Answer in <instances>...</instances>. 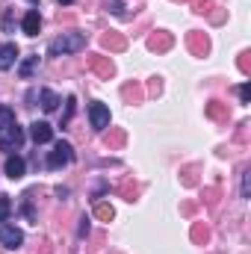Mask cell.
<instances>
[{
    "label": "cell",
    "mask_w": 251,
    "mask_h": 254,
    "mask_svg": "<svg viewBox=\"0 0 251 254\" xmlns=\"http://www.w3.org/2000/svg\"><path fill=\"white\" fill-rule=\"evenodd\" d=\"M3 169H6V175H9L12 181H18V178H24V169H27V163H24V160H21L18 154H9V157H6V166H3Z\"/></svg>",
    "instance_id": "8"
},
{
    "label": "cell",
    "mask_w": 251,
    "mask_h": 254,
    "mask_svg": "<svg viewBox=\"0 0 251 254\" xmlns=\"http://www.w3.org/2000/svg\"><path fill=\"white\" fill-rule=\"evenodd\" d=\"M249 192H251V175L246 172L243 175V198H249Z\"/></svg>",
    "instance_id": "21"
},
{
    "label": "cell",
    "mask_w": 251,
    "mask_h": 254,
    "mask_svg": "<svg viewBox=\"0 0 251 254\" xmlns=\"http://www.w3.org/2000/svg\"><path fill=\"white\" fill-rule=\"evenodd\" d=\"M207 113H210V116H213V119H219V116H225V110H222V107H219V104H216V101H213V104H210V110H207Z\"/></svg>",
    "instance_id": "22"
},
{
    "label": "cell",
    "mask_w": 251,
    "mask_h": 254,
    "mask_svg": "<svg viewBox=\"0 0 251 254\" xmlns=\"http://www.w3.org/2000/svg\"><path fill=\"white\" fill-rule=\"evenodd\" d=\"M192 48H195L198 54H204V51H207V39H198V36H192Z\"/></svg>",
    "instance_id": "20"
},
{
    "label": "cell",
    "mask_w": 251,
    "mask_h": 254,
    "mask_svg": "<svg viewBox=\"0 0 251 254\" xmlns=\"http://www.w3.org/2000/svg\"><path fill=\"white\" fill-rule=\"evenodd\" d=\"M110 6H113V12H116V15H122V12H125V9H122V3H119V0H110Z\"/></svg>",
    "instance_id": "24"
},
{
    "label": "cell",
    "mask_w": 251,
    "mask_h": 254,
    "mask_svg": "<svg viewBox=\"0 0 251 254\" xmlns=\"http://www.w3.org/2000/svg\"><path fill=\"white\" fill-rule=\"evenodd\" d=\"M240 101H243V104H249V101H251V86H249V83H243V86H240Z\"/></svg>",
    "instance_id": "19"
},
{
    "label": "cell",
    "mask_w": 251,
    "mask_h": 254,
    "mask_svg": "<svg viewBox=\"0 0 251 254\" xmlns=\"http://www.w3.org/2000/svg\"><path fill=\"white\" fill-rule=\"evenodd\" d=\"M30 3H39V0H30Z\"/></svg>",
    "instance_id": "27"
},
{
    "label": "cell",
    "mask_w": 251,
    "mask_h": 254,
    "mask_svg": "<svg viewBox=\"0 0 251 254\" xmlns=\"http://www.w3.org/2000/svg\"><path fill=\"white\" fill-rule=\"evenodd\" d=\"M15 60H18V45H3L0 48V71H9L12 65H15Z\"/></svg>",
    "instance_id": "9"
},
{
    "label": "cell",
    "mask_w": 251,
    "mask_h": 254,
    "mask_svg": "<svg viewBox=\"0 0 251 254\" xmlns=\"http://www.w3.org/2000/svg\"><path fill=\"white\" fill-rule=\"evenodd\" d=\"M148 48H151V51H169V48H172V36H166V33H157V36H151Z\"/></svg>",
    "instance_id": "11"
},
{
    "label": "cell",
    "mask_w": 251,
    "mask_h": 254,
    "mask_svg": "<svg viewBox=\"0 0 251 254\" xmlns=\"http://www.w3.org/2000/svg\"><path fill=\"white\" fill-rule=\"evenodd\" d=\"M71 160H74V148H71L65 139H60V142L54 145V151L48 154V169H63Z\"/></svg>",
    "instance_id": "2"
},
{
    "label": "cell",
    "mask_w": 251,
    "mask_h": 254,
    "mask_svg": "<svg viewBox=\"0 0 251 254\" xmlns=\"http://www.w3.org/2000/svg\"><path fill=\"white\" fill-rule=\"evenodd\" d=\"M21 30H24L27 36H39V30H42V15H39V9H30V12L24 15Z\"/></svg>",
    "instance_id": "7"
},
{
    "label": "cell",
    "mask_w": 251,
    "mask_h": 254,
    "mask_svg": "<svg viewBox=\"0 0 251 254\" xmlns=\"http://www.w3.org/2000/svg\"><path fill=\"white\" fill-rule=\"evenodd\" d=\"M101 42H104V48H110V51H125V45H127L119 33H107Z\"/></svg>",
    "instance_id": "13"
},
{
    "label": "cell",
    "mask_w": 251,
    "mask_h": 254,
    "mask_svg": "<svg viewBox=\"0 0 251 254\" xmlns=\"http://www.w3.org/2000/svg\"><path fill=\"white\" fill-rule=\"evenodd\" d=\"M9 125H15V113H12L9 107H0V133H3Z\"/></svg>",
    "instance_id": "15"
},
{
    "label": "cell",
    "mask_w": 251,
    "mask_h": 254,
    "mask_svg": "<svg viewBox=\"0 0 251 254\" xmlns=\"http://www.w3.org/2000/svg\"><path fill=\"white\" fill-rule=\"evenodd\" d=\"M21 243H24V234H21L15 225H0V246H6V249H21Z\"/></svg>",
    "instance_id": "5"
},
{
    "label": "cell",
    "mask_w": 251,
    "mask_h": 254,
    "mask_svg": "<svg viewBox=\"0 0 251 254\" xmlns=\"http://www.w3.org/2000/svg\"><path fill=\"white\" fill-rule=\"evenodd\" d=\"M9 213H12V201H9V195H0V222H6Z\"/></svg>",
    "instance_id": "17"
},
{
    "label": "cell",
    "mask_w": 251,
    "mask_h": 254,
    "mask_svg": "<svg viewBox=\"0 0 251 254\" xmlns=\"http://www.w3.org/2000/svg\"><path fill=\"white\" fill-rule=\"evenodd\" d=\"M95 216H98V219H104V222H110V219L116 216V210H113L110 204H95Z\"/></svg>",
    "instance_id": "16"
},
{
    "label": "cell",
    "mask_w": 251,
    "mask_h": 254,
    "mask_svg": "<svg viewBox=\"0 0 251 254\" xmlns=\"http://www.w3.org/2000/svg\"><path fill=\"white\" fill-rule=\"evenodd\" d=\"M57 104H60L57 92H51V89H42V110H45V113H54V110H57Z\"/></svg>",
    "instance_id": "12"
},
{
    "label": "cell",
    "mask_w": 251,
    "mask_h": 254,
    "mask_svg": "<svg viewBox=\"0 0 251 254\" xmlns=\"http://www.w3.org/2000/svg\"><path fill=\"white\" fill-rule=\"evenodd\" d=\"M36 65H39V57H30V60H24V65L18 68V74H21L24 80H30V77H33V71H36Z\"/></svg>",
    "instance_id": "14"
},
{
    "label": "cell",
    "mask_w": 251,
    "mask_h": 254,
    "mask_svg": "<svg viewBox=\"0 0 251 254\" xmlns=\"http://www.w3.org/2000/svg\"><path fill=\"white\" fill-rule=\"evenodd\" d=\"M30 136H33L36 145H48L54 139V127L48 125V122H33L30 125Z\"/></svg>",
    "instance_id": "6"
},
{
    "label": "cell",
    "mask_w": 251,
    "mask_h": 254,
    "mask_svg": "<svg viewBox=\"0 0 251 254\" xmlns=\"http://www.w3.org/2000/svg\"><path fill=\"white\" fill-rule=\"evenodd\" d=\"M24 145V127H18V122L15 125H9L3 133H0V151H18Z\"/></svg>",
    "instance_id": "3"
},
{
    "label": "cell",
    "mask_w": 251,
    "mask_h": 254,
    "mask_svg": "<svg viewBox=\"0 0 251 254\" xmlns=\"http://www.w3.org/2000/svg\"><path fill=\"white\" fill-rule=\"evenodd\" d=\"M89 65H92L101 77H107V80H110V77H113V71H116V68H113V63H110V60H104V57H92V60H89Z\"/></svg>",
    "instance_id": "10"
},
{
    "label": "cell",
    "mask_w": 251,
    "mask_h": 254,
    "mask_svg": "<svg viewBox=\"0 0 251 254\" xmlns=\"http://www.w3.org/2000/svg\"><path fill=\"white\" fill-rule=\"evenodd\" d=\"M71 116H74V98H68V101H65V119H63V125H68V122H71Z\"/></svg>",
    "instance_id": "18"
},
{
    "label": "cell",
    "mask_w": 251,
    "mask_h": 254,
    "mask_svg": "<svg viewBox=\"0 0 251 254\" xmlns=\"http://www.w3.org/2000/svg\"><path fill=\"white\" fill-rule=\"evenodd\" d=\"M57 3H63V6H68V3H74V0H57Z\"/></svg>",
    "instance_id": "26"
},
{
    "label": "cell",
    "mask_w": 251,
    "mask_h": 254,
    "mask_svg": "<svg viewBox=\"0 0 251 254\" xmlns=\"http://www.w3.org/2000/svg\"><path fill=\"white\" fill-rule=\"evenodd\" d=\"M77 234H80V237H89V219H86V216L80 219V231H77Z\"/></svg>",
    "instance_id": "23"
},
{
    "label": "cell",
    "mask_w": 251,
    "mask_h": 254,
    "mask_svg": "<svg viewBox=\"0 0 251 254\" xmlns=\"http://www.w3.org/2000/svg\"><path fill=\"white\" fill-rule=\"evenodd\" d=\"M89 122L95 130H107L110 127V107L107 104H89Z\"/></svg>",
    "instance_id": "4"
},
{
    "label": "cell",
    "mask_w": 251,
    "mask_h": 254,
    "mask_svg": "<svg viewBox=\"0 0 251 254\" xmlns=\"http://www.w3.org/2000/svg\"><path fill=\"white\" fill-rule=\"evenodd\" d=\"M83 48H86V33L71 30V33L57 36V39L48 45V54H51V57H65V54H77V51H83Z\"/></svg>",
    "instance_id": "1"
},
{
    "label": "cell",
    "mask_w": 251,
    "mask_h": 254,
    "mask_svg": "<svg viewBox=\"0 0 251 254\" xmlns=\"http://www.w3.org/2000/svg\"><path fill=\"white\" fill-rule=\"evenodd\" d=\"M195 6H198V12H207V6H210V0H195Z\"/></svg>",
    "instance_id": "25"
}]
</instances>
